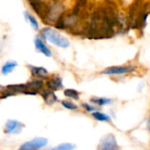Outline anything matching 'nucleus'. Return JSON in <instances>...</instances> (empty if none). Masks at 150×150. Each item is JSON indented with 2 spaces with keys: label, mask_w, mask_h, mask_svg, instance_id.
<instances>
[{
  "label": "nucleus",
  "mask_w": 150,
  "mask_h": 150,
  "mask_svg": "<svg viewBox=\"0 0 150 150\" xmlns=\"http://www.w3.org/2000/svg\"><path fill=\"white\" fill-rule=\"evenodd\" d=\"M42 35L43 36V38H45L47 41H49L50 42L61 47V48H67L70 45L69 41L62 36L59 33H57V31H55L54 29H51L50 28H45L42 29Z\"/></svg>",
  "instance_id": "obj_1"
},
{
  "label": "nucleus",
  "mask_w": 150,
  "mask_h": 150,
  "mask_svg": "<svg viewBox=\"0 0 150 150\" xmlns=\"http://www.w3.org/2000/svg\"><path fill=\"white\" fill-rule=\"evenodd\" d=\"M64 13V6L61 0L53 2V4L50 5L49 12L44 21L49 24H55L56 21L60 18V16Z\"/></svg>",
  "instance_id": "obj_2"
},
{
  "label": "nucleus",
  "mask_w": 150,
  "mask_h": 150,
  "mask_svg": "<svg viewBox=\"0 0 150 150\" xmlns=\"http://www.w3.org/2000/svg\"><path fill=\"white\" fill-rule=\"evenodd\" d=\"M97 150H120L116 138L112 134L103 137L97 146Z\"/></svg>",
  "instance_id": "obj_3"
},
{
  "label": "nucleus",
  "mask_w": 150,
  "mask_h": 150,
  "mask_svg": "<svg viewBox=\"0 0 150 150\" xmlns=\"http://www.w3.org/2000/svg\"><path fill=\"white\" fill-rule=\"evenodd\" d=\"M28 2L33 10L42 19V21H44L49 12L50 5L45 2V0H28Z\"/></svg>",
  "instance_id": "obj_4"
},
{
  "label": "nucleus",
  "mask_w": 150,
  "mask_h": 150,
  "mask_svg": "<svg viewBox=\"0 0 150 150\" xmlns=\"http://www.w3.org/2000/svg\"><path fill=\"white\" fill-rule=\"evenodd\" d=\"M48 144V139L46 138H35L30 141L22 144L19 150H38Z\"/></svg>",
  "instance_id": "obj_5"
},
{
  "label": "nucleus",
  "mask_w": 150,
  "mask_h": 150,
  "mask_svg": "<svg viewBox=\"0 0 150 150\" xmlns=\"http://www.w3.org/2000/svg\"><path fill=\"white\" fill-rule=\"evenodd\" d=\"M27 86V92L28 95H36L38 92L42 91L43 88V81L39 79H35L26 84Z\"/></svg>",
  "instance_id": "obj_6"
},
{
  "label": "nucleus",
  "mask_w": 150,
  "mask_h": 150,
  "mask_svg": "<svg viewBox=\"0 0 150 150\" xmlns=\"http://www.w3.org/2000/svg\"><path fill=\"white\" fill-rule=\"evenodd\" d=\"M24 125L17 120H9L5 126V132L6 133H13L18 134L21 132Z\"/></svg>",
  "instance_id": "obj_7"
},
{
  "label": "nucleus",
  "mask_w": 150,
  "mask_h": 150,
  "mask_svg": "<svg viewBox=\"0 0 150 150\" xmlns=\"http://www.w3.org/2000/svg\"><path fill=\"white\" fill-rule=\"evenodd\" d=\"M134 66L128 65V66H113L110 67L103 71V74L107 75H113V74H124L127 72H131L134 70Z\"/></svg>",
  "instance_id": "obj_8"
},
{
  "label": "nucleus",
  "mask_w": 150,
  "mask_h": 150,
  "mask_svg": "<svg viewBox=\"0 0 150 150\" xmlns=\"http://www.w3.org/2000/svg\"><path fill=\"white\" fill-rule=\"evenodd\" d=\"M28 68L30 69L32 76L36 79H46L48 77V71L43 67H38V66H33L28 65Z\"/></svg>",
  "instance_id": "obj_9"
},
{
  "label": "nucleus",
  "mask_w": 150,
  "mask_h": 150,
  "mask_svg": "<svg viewBox=\"0 0 150 150\" xmlns=\"http://www.w3.org/2000/svg\"><path fill=\"white\" fill-rule=\"evenodd\" d=\"M41 96L43 98L44 102L48 105H53L57 101V97L55 93L50 89H43L41 91Z\"/></svg>",
  "instance_id": "obj_10"
},
{
  "label": "nucleus",
  "mask_w": 150,
  "mask_h": 150,
  "mask_svg": "<svg viewBox=\"0 0 150 150\" xmlns=\"http://www.w3.org/2000/svg\"><path fill=\"white\" fill-rule=\"evenodd\" d=\"M47 87L49 88L50 90L51 91H57L60 90L63 88V82L62 79L60 77H53L47 81Z\"/></svg>",
  "instance_id": "obj_11"
},
{
  "label": "nucleus",
  "mask_w": 150,
  "mask_h": 150,
  "mask_svg": "<svg viewBox=\"0 0 150 150\" xmlns=\"http://www.w3.org/2000/svg\"><path fill=\"white\" fill-rule=\"evenodd\" d=\"M35 48L40 52H42L43 55H45L47 57H50L51 56V51L49 50V48L44 44V42L39 37H36L35 39Z\"/></svg>",
  "instance_id": "obj_12"
},
{
  "label": "nucleus",
  "mask_w": 150,
  "mask_h": 150,
  "mask_svg": "<svg viewBox=\"0 0 150 150\" xmlns=\"http://www.w3.org/2000/svg\"><path fill=\"white\" fill-rule=\"evenodd\" d=\"M7 91L12 93L13 96L18 93H24L27 92V86L26 84H19V85H9L5 88Z\"/></svg>",
  "instance_id": "obj_13"
},
{
  "label": "nucleus",
  "mask_w": 150,
  "mask_h": 150,
  "mask_svg": "<svg viewBox=\"0 0 150 150\" xmlns=\"http://www.w3.org/2000/svg\"><path fill=\"white\" fill-rule=\"evenodd\" d=\"M17 65H18L17 62H14V61H8V62H6V63L3 65V67H2V69H1V71H2V73H3L4 75H6V74H8V73L13 72V69H14Z\"/></svg>",
  "instance_id": "obj_14"
},
{
  "label": "nucleus",
  "mask_w": 150,
  "mask_h": 150,
  "mask_svg": "<svg viewBox=\"0 0 150 150\" xmlns=\"http://www.w3.org/2000/svg\"><path fill=\"white\" fill-rule=\"evenodd\" d=\"M92 116L98 121H102V122H107V121H110L111 118L110 116L104 114V113H102V112H98V111H95V112H92Z\"/></svg>",
  "instance_id": "obj_15"
},
{
  "label": "nucleus",
  "mask_w": 150,
  "mask_h": 150,
  "mask_svg": "<svg viewBox=\"0 0 150 150\" xmlns=\"http://www.w3.org/2000/svg\"><path fill=\"white\" fill-rule=\"evenodd\" d=\"M64 95L68 97V98H71L73 100H79L80 98V93L76 90H74V89H65L64 92Z\"/></svg>",
  "instance_id": "obj_16"
},
{
  "label": "nucleus",
  "mask_w": 150,
  "mask_h": 150,
  "mask_svg": "<svg viewBox=\"0 0 150 150\" xmlns=\"http://www.w3.org/2000/svg\"><path fill=\"white\" fill-rule=\"evenodd\" d=\"M91 102L99 105V106H103V105H107V104H110L112 103V101L110 99H107V98H96L94 97L91 99Z\"/></svg>",
  "instance_id": "obj_17"
},
{
  "label": "nucleus",
  "mask_w": 150,
  "mask_h": 150,
  "mask_svg": "<svg viewBox=\"0 0 150 150\" xmlns=\"http://www.w3.org/2000/svg\"><path fill=\"white\" fill-rule=\"evenodd\" d=\"M25 17H26V19L30 22V24L32 25L33 28H34L35 30H38L39 27H38V22L36 21V19H35L34 16H32L30 13H28V12H25Z\"/></svg>",
  "instance_id": "obj_18"
},
{
  "label": "nucleus",
  "mask_w": 150,
  "mask_h": 150,
  "mask_svg": "<svg viewBox=\"0 0 150 150\" xmlns=\"http://www.w3.org/2000/svg\"><path fill=\"white\" fill-rule=\"evenodd\" d=\"M75 148V145L71 143H63L58 145L57 146L52 148L51 150H73Z\"/></svg>",
  "instance_id": "obj_19"
},
{
  "label": "nucleus",
  "mask_w": 150,
  "mask_h": 150,
  "mask_svg": "<svg viewBox=\"0 0 150 150\" xmlns=\"http://www.w3.org/2000/svg\"><path fill=\"white\" fill-rule=\"evenodd\" d=\"M61 104L63 107L68 109V110H77L78 109V106L73 103L71 101H62L61 102Z\"/></svg>",
  "instance_id": "obj_20"
},
{
  "label": "nucleus",
  "mask_w": 150,
  "mask_h": 150,
  "mask_svg": "<svg viewBox=\"0 0 150 150\" xmlns=\"http://www.w3.org/2000/svg\"><path fill=\"white\" fill-rule=\"evenodd\" d=\"M82 107H83L86 110L90 111V112H95V110H97L96 107H93V106H91V105H89V104H88V103H83V104H82Z\"/></svg>",
  "instance_id": "obj_21"
},
{
  "label": "nucleus",
  "mask_w": 150,
  "mask_h": 150,
  "mask_svg": "<svg viewBox=\"0 0 150 150\" xmlns=\"http://www.w3.org/2000/svg\"><path fill=\"white\" fill-rule=\"evenodd\" d=\"M148 130L150 131V118H149V120H148Z\"/></svg>",
  "instance_id": "obj_22"
}]
</instances>
